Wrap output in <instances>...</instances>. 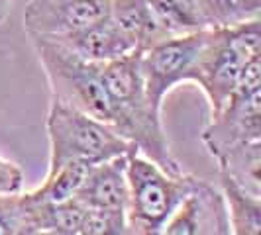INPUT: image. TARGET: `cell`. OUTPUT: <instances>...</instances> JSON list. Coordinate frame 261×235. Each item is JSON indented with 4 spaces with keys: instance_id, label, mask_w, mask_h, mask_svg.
<instances>
[{
    "instance_id": "5b68a950",
    "label": "cell",
    "mask_w": 261,
    "mask_h": 235,
    "mask_svg": "<svg viewBox=\"0 0 261 235\" xmlns=\"http://www.w3.org/2000/svg\"><path fill=\"white\" fill-rule=\"evenodd\" d=\"M30 41L49 82L51 100L73 106L110 126L112 110L100 77V65L85 61L51 38L30 36Z\"/></svg>"
},
{
    "instance_id": "6da1fadb",
    "label": "cell",
    "mask_w": 261,
    "mask_h": 235,
    "mask_svg": "<svg viewBox=\"0 0 261 235\" xmlns=\"http://www.w3.org/2000/svg\"><path fill=\"white\" fill-rule=\"evenodd\" d=\"M102 84L110 100V126L140 151L171 172L183 170L171 151L161 110L151 104L140 69V53H130L100 65Z\"/></svg>"
},
{
    "instance_id": "52a82bcc",
    "label": "cell",
    "mask_w": 261,
    "mask_h": 235,
    "mask_svg": "<svg viewBox=\"0 0 261 235\" xmlns=\"http://www.w3.org/2000/svg\"><path fill=\"white\" fill-rule=\"evenodd\" d=\"M206 30L171 36L140 53V69L145 92L157 110L163 108L165 96L183 82H191V73L204 45Z\"/></svg>"
},
{
    "instance_id": "277c9868",
    "label": "cell",
    "mask_w": 261,
    "mask_h": 235,
    "mask_svg": "<svg viewBox=\"0 0 261 235\" xmlns=\"http://www.w3.org/2000/svg\"><path fill=\"white\" fill-rule=\"evenodd\" d=\"M45 130L49 139L47 170L59 169L67 163L96 165L128 155L134 149L106 122L57 100L49 102Z\"/></svg>"
},
{
    "instance_id": "e0dca14e",
    "label": "cell",
    "mask_w": 261,
    "mask_h": 235,
    "mask_svg": "<svg viewBox=\"0 0 261 235\" xmlns=\"http://www.w3.org/2000/svg\"><path fill=\"white\" fill-rule=\"evenodd\" d=\"M0 235H36L24 190L0 194Z\"/></svg>"
},
{
    "instance_id": "d6986e66",
    "label": "cell",
    "mask_w": 261,
    "mask_h": 235,
    "mask_svg": "<svg viewBox=\"0 0 261 235\" xmlns=\"http://www.w3.org/2000/svg\"><path fill=\"white\" fill-rule=\"evenodd\" d=\"M14 6V0H0V26L6 22V18H8V14L12 10Z\"/></svg>"
},
{
    "instance_id": "5bb4252c",
    "label": "cell",
    "mask_w": 261,
    "mask_h": 235,
    "mask_svg": "<svg viewBox=\"0 0 261 235\" xmlns=\"http://www.w3.org/2000/svg\"><path fill=\"white\" fill-rule=\"evenodd\" d=\"M147 4L169 38L208 27L196 0H147Z\"/></svg>"
},
{
    "instance_id": "7c38bea8",
    "label": "cell",
    "mask_w": 261,
    "mask_h": 235,
    "mask_svg": "<svg viewBox=\"0 0 261 235\" xmlns=\"http://www.w3.org/2000/svg\"><path fill=\"white\" fill-rule=\"evenodd\" d=\"M108 18L140 53L169 38L157 24L147 0H110Z\"/></svg>"
},
{
    "instance_id": "7a4b0ae2",
    "label": "cell",
    "mask_w": 261,
    "mask_h": 235,
    "mask_svg": "<svg viewBox=\"0 0 261 235\" xmlns=\"http://www.w3.org/2000/svg\"><path fill=\"white\" fill-rule=\"evenodd\" d=\"M259 55L261 18L230 27H208L191 73V84L202 91L210 114L226 104L240 82L244 67Z\"/></svg>"
},
{
    "instance_id": "9c48e42d",
    "label": "cell",
    "mask_w": 261,
    "mask_h": 235,
    "mask_svg": "<svg viewBox=\"0 0 261 235\" xmlns=\"http://www.w3.org/2000/svg\"><path fill=\"white\" fill-rule=\"evenodd\" d=\"M161 235H232L220 188L196 177L191 192L163 225Z\"/></svg>"
},
{
    "instance_id": "8992f818",
    "label": "cell",
    "mask_w": 261,
    "mask_h": 235,
    "mask_svg": "<svg viewBox=\"0 0 261 235\" xmlns=\"http://www.w3.org/2000/svg\"><path fill=\"white\" fill-rule=\"evenodd\" d=\"M200 139L216 163L261 143V55L244 67L236 91L218 112L210 114Z\"/></svg>"
},
{
    "instance_id": "30bf717a",
    "label": "cell",
    "mask_w": 261,
    "mask_h": 235,
    "mask_svg": "<svg viewBox=\"0 0 261 235\" xmlns=\"http://www.w3.org/2000/svg\"><path fill=\"white\" fill-rule=\"evenodd\" d=\"M75 198L89 210L126 216V206H128L126 155L92 165Z\"/></svg>"
},
{
    "instance_id": "ba28073f",
    "label": "cell",
    "mask_w": 261,
    "mask_h": 235,
    "mask_svg": "<svg viewBox=\"0 0 261 235\" xmlns=\"http://www.w3.org/2000/svg\"><path fill=\"white\" fill-rule=\"evenodd\" d=\"M110 0H28L24 30L28 38H63L105 20Z\"/></svg>"
},
{
    "instance_id": "4fadbf2b",
    "label": "cell",
    "mask_w": 261,
    "mask_h": 235,
    "mask_svg": "<svg viewBox=\"0 0 261 235\" xmlns=\"http://www.w3.org/2000/svg\"><path fill=\"white\" fill-rule=\"evenodd\" d=\"M220 174V172H218ZM220 192L228 212L232 235H259L261 231V194H253L244 186L220 174Z\"/></svg>"
},
{
    "instance_id": "8fae6325",
    "label": "cell",
    "mask_w": 261,
    "mask_h": 235,
    "mask_svg": "<svg viewBox=\"0 0 261 235\" xmlns=\"http://www.w3.org/2000/svg\"><path fill=\"white\" fill-rule=\"evenodd\" d=\"M51 39L59 41L61 45H65L67 49H71L73 53H77L85 61H91L96 65H105L108 61H114V59L126 57L130 53H136L134 45L112 24V20L108 16L105 20L85 27V30H79L75 34Z\"/></svg>"
},
{
    "instance_id": "3957f363",
    "label": "cell",
    "mask_w": 261,
    "mask_h": 235,
    "mask_svg": "<svg viewBox=\"0 0 261 235\" xmlns=\"http://www.w3.org/2000/svg\"><path fill=\"white\" fill-rule=\"evenodd\" d=\"M126 223L132 235H161L163 225L196 181L195 174L185 170L163 169L136 149L126 155Z\"/></svg>"
},
{
    "instance_id": "ac0fdd59",
    "label": "cell",
    "mask_w": 261,
    "mask_h": 235,
    "mask_svg": "<svg viewBox=\"0 0 261 235\" xmlns=\"http://www.w3.org/2000/svg\"><path fill=\"white\" fill-rule=\"evenodd\" d=\"M24 190V170L22 167L0 153V194Z\"/></svg>"
},
{
    "instance_id": "9a60e30c",
    "label": "cell",
    "mask_w": 261,
    "mask_h": 235,
    "mask_svg": "<svg viewBox=\"0 0 261 235\" xmlns=\"http://www.w3.org/2000/svg\"><path fill=\"white\" fill-rule=\"evenodd\" d=\"M91 167L92 165H83V163H67L59 169L47 170L43 183L38 188L30 190L28 194L34 200H45V202H61L67 198H73Z\"/></svg>"
},
{
    "instance_id": "2e32d148",
    "label": "cell",
    "mask_w": 261,
    "mask_h": 235,
    "mask_svg": "<svg viewBox=\"0 0 261 235\" xmlns=\"http://www.w3.org/2000/svg\"><path fill=\"white\" fill-rule=\"evenodd\" d=\"M208 27H230L261 18V0H196Z\"/></svg>"
}]
</instances>
